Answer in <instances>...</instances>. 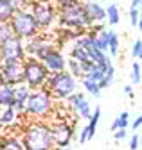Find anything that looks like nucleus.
Here are the masks:
<instances>
[{
    "mask_svg": "<svg viewBox=\"0 0 142 150\" xmlns=\"http://www.w3.org/2000/svg\"><path fill=\"white\" fill-rule=\"evenodd\" d=\"M27 57L25 55V47H24V40L20 38H9L6 43L0 45V63L6 61H24Z\"/></svg>",
    "mask_w": 142,
    "mask_h": 150,
    "instance_id": "9d476101",
    "label": "nucleus"
},
{
    "mask_svg": "<svg viewBox=\"0 0 142 150\" xmlns=\"http://www.w3.org/2000/svg\"><path fill=\"white\" fill-rule=\"evenodd\" d=\"M124 93L130 97V98H133L135 97V93H133V86L131 84H128V86H124Z\"/></svg>",
    "mask_w": 142,
    "mask_h": 150,
    "instance_id": "4c0bfd02",
    "label": "nucleus"
},
{
    "mask_svg": "<svg viewBox=\"0 0 142 150\" xmlns=\"http://www.w3.org/2000/svg\"><path fill=\"white\" fill-rule=\"evenodd\" d=\"M14 100V86L4 84L0 86V105H11Z\"/></svg>",
    "mask_w": 142,
    "mask_h": 150,
    "instance_id": "a211bd4d",
    "label": "nucleus"
},
{
    "mask_svg": "<svg viewBox=\"0 0 142 150\" xmlns=\"http://www.w3.org/2000/svg\"><path fill=\"white\" fill-rule=\"evenodd\" d=\"M9 38H13V30L9 27V22L7 23L6 22H0V45L6 43Z\"/></svg>",
    "mask_w": 142,
    "mask_h": 150,
    "instance_id": "c85d7f7f",
    "label": "nucleus"
},
{
    "mask_svg": "<svg viewBox=\"0 0 142 150\" xmlns=\"http://www.w3.org/2000/svg\"><path fill=\"white\" fill-rule=\"evenodd\" d=\"M83 7H85V13L88 16L92 25H97V23H103L106 20V11L101 4L94 2V0H85L83 2Z\"/></svg>",
    "mask_w": 142,
    "mask_h": 150,
    "instance_id": "4468645a",
    "label": "nucleus"
},
{
    "mask_svg": "<svg viewBox=\"0 0 142 150\" xmlns=\"http://www.w3.org/2000/svg\"><path fill=\"white\" fill-rule=\"evenodd\" d=\"M130 125V115L128 111H122L120 115L115 118V122L112 123V130H117V129H126Z\"/></svg>",
    "mask_w": 142,
    "mask_h": 150,
    "instance_id": "a878e982",
    "label": "nucleus"
},
{
    "mask_svg": "<svg viewBox=\"0 0 142 150\" xmlns=\"http://www.w3.org/2000/svg\"><path fill=\"white\" fill-rule=\"evenodd\" d=\"M22 64H24V84L29 89L43 88L47 82V77H49V71L43 66V63L34 57H25L22 61Z\"/></svg>",
    "mask_w": 142,
    "mask_h": 150,
    "instance_id": "0eeeda50",
    "label": "nucleus"
},
{
    "mask_svg": "<svg viewBox=\"0 0 142 150\" xmlns=\"http://www.w3.org/2000/svg\"><path fill=\"white\" fill-rule=\"evenodd\" d=\"M130 22H131L133 27H140V13H138V9L130 7Z\"/></svg>",
    "mask_w": 142,
    "mask_h": 150,
    "instance_id": "2f4dec72",
    "label": "nucleus"
},
{
    "mask_svg": "<svg viewBox=\"0 0 142 150\" xmlns=\"http://www.w3.org/2000/svg\"><path fill=\"white\" fill-rule=\"evenodd\" d=\"M94 41H95V48L101 52L108 50V30L103 29L99 32H94Z\"/></svg>",
    "mask_w": 142,
    "mask_h": 150,
    "instance_id": "aec40b11",
    "label": "nucleus"
},
{
    "mask_svg": "<svg viewBox=\"0 0 142 150\" xmlns=\"http://www.w3.org/2000/svg\"><path fill=\"white\" fill-rule=\"evenodd\" d=\"M126 136H128L126 129H117V130H113V139L115 141H120V139H124Z\"/></svg>",
    "mask_w": 142,
    "mask_h": 150,
    "instance_id": "f704fd0d",
    "label": "nucleus"
},
{
    "mask_svg": "<svg viewBox=\"0 0 142 150\" xmlns=\"http://www.w3.org/2000/svg\"><path fill=\"white\" fill-rule=\"evenodd\" d=\"M24 47H25V55L27 57H34V59H40V61L52 48H56L52 38L49 34H45V32H38L36 36H32L31 40L24 41Z\"/></svg>",
    "mask_w": 142,
    "mask_h": 150,
    "instance_id": "6e6552de",
    "label": "nucleus"
},
{
    "mask_svg": "<svg viewBox=\"0 0 142 150\" xmlns=\"http://www.w3.org/2000/svg\"><path fill=\"white\" fill-rule=\"evenodd\" d=\"M58 150H72V148H68V146H67V148H58Z\"/></svg>",
    "mask_w": 142,
    "mask_h": 150,
    "instance_id": "ea45409f",
    "label": "nucleus"
},
{
    "mask_svg": "<svg viewBox=\"0 0 142 150\" xmlns=\"http://www.w3.org/2000/svg\"><path fill=\"white\" fill-rule=\"evenodd\" d=\"M49 89V93L52 95L54 100H67L72 93H76L77 89V79L72 77L67 70L63 71H56V73H49L45 86Z\"/></svg>",
    "mask_w": 142,
    "mask_h": 150,
    "instance_id": "20e7f679",
    "label": "nucleus"
},
{
    "mask_svg": "<svg viewBox=\"0 0 142 150\" xmlns=\"http://www.w3.org/2000/svg\"><path fill=\"white\" fill-rule=\"evenodd\" d=\"M138 145H140V134L135 132V134L131 136V139H130V150H137Z\"/></svg>",
    "mask_w": 142,
    "mask_h": 150,
    "instance_id": "72a5a7b5",
    "label": "nucleus"
},
{
    "mask_svg": "<svg viewBox=\"0 0 142 150\" xmlns=\"http://www.w3.org/2000/svg\"><path fill=\"white\" fill-rule=\"evenodd\" d=\"M119 47H120V41H119V36L115 30H108V52L113 55H119Z\"/></svg>",
    "mask_w": 142,
    "mask_h": 150,
    "instance_id": "5701e85b",
    "label": "nucleus"
},
{
    "mask_svg": "<svg viewBox=\"0 0 142 150\" xmlns=\"http://www.w3.org/2000/svg\"><path fill=\"white\" fill-rule=\"evenodd\" d=\"M31 91H32V89H29L24 82L14 86V100H13L11 107L16 111V115H24V111H25V102H27V98H29V95H31Z\"/></svg>",
    "mask_w": 142,
    "mask_h": 150,
    "instance_id": "2eb2a0df",
    "label": "nucleus"
},
{
    "mask_svg": "<svg viewBox=\"0 0 142 150\" xmlns=\"http://www.w3.org/2000/svg\"><path fill=\"white\" fill-rule=\"evenodd\" d=\"M16 11L11 7V4L7 2V0H0V22H9L11 18H13V14H14Z\"/></svg>",
    "mask_w": 142,
    "mask_h": 150,
    "instance_id": "412c9836",
    "label": "nucleus"
},
{
    "mask_svg": "<svg viewBox=\"0 0 142 150\" xmlns=\"http://www.w3.org/2000/svg\"><path fill=\"white\" fill-rule=\"evenodd\" d=\"M68 57H70V59H74V61H77V63H86V61H90V59H88L86 50H83V48H76V47L70 48Z\"/></svg>",
    "mask_w": 142,
    "mask_h": 150,
    "instance_id": "cd10ccee",
    "label": "nucleus"
},
{
    "mask_svg": "<svg viewBox=\"0 0 142 150\" xmlns=\"http://www.w3.org/2000/svg\"><path fill=\"white\" fill-rule=\"evenodd\" d=\"M16 111L11 107V105H0V125L4 127H9L16 122Z\"/></svg>",
    "mask_w": 142,
    "mask_h": 150,
    "instance_id": "dca6fc26",
    "label": "nucleus"
},
{
    "mask_svg": "<svg viewBox=\"0 0 142 150\" xmlns=\"http://www.w3.org/2000/svg\"><path fill=\"white\" fill-rule=\"evenodd\" d=\"M6 84V81H4V77H2V75H0V86H4Z\"/></svg>",
    "mask_w": 142,
    "mask_h": 150,
    "instance_id": "58836bf2",
    "label": "nucleus"
},
{
    "mask_svg": "<svg viewBox=\"0 0 142 150\" xmlns=\"http://www.w3.org/2000/svg\"><path fill=\"white\" fill-rule=\"evenodd\" d=\"M67 102H68L70 109L74 111V115L79 120H88V118H90V115H92V105H90V102L86 100L85 93H77V91L72 93V95L67 98Z\"/></svg>",
    "mask_w": 142,
    "mask_h": 150,
    "instance_id": "f8f14e48",
    "label": "nucleus"
},
{
    "mask_svg": "<svg viewBox=\"0 0 142 150\" xmlns=\"http://www.w3.org/2000/svg\"><path fill=\"white\" fill-rule=\"evenodd\" d=\"M56 4V7H61V6H67V4H72V2H85V0H52Z\"/></svg>",
    "mask_w": 142,
    "mask_h": 150,
    "instance_id": "c9c22d12",
    "label": "nucleus"
},
{
    "mask_svg": "<svg viewBox=\"0 0 142 150\" xmlns=\"http://www.w3.org/2000/svg\"><path fill=\"white\" fill-rule=\"evenodd\" d=\"M88 139H90V136H88V129H86V125L79 130V136H77V141H79V145H85Z\"/></svg>",
    "mask_w": 142,
    "mask_h": 150,
    "instance_id": "473e14b6",
    "label": "nucleus"
},
{
    "mask_svg": "<svg viewBox=\"0 0 142 150\" xmlns=\"http://www.w3.org/2000/svg\"><path fill=\"white\" fill-rule=\"evenodd\" d=\"M79 82H81V86L85 88V91H86V93H90L92 97H95V98H99V97H101V89H99L97 82L88 81V79H81Z\"/></svg>",
    "mask_w": 142,
    "mask_h": 150,
    "instance_id": "b1692460",
    "label": "nucleus"
},
{
    "mask_svg": "<svg viewBox=\"0 0 142 150\" xmlns=\"http://www.w3.org/2000/svg\"><path fill=\"white\" fill-rule=\"evenodd\" d=\"M54 104L56 100L52 98V95L49 93L47 88H40V89H32L31 95L25 102V111L24 115L29 118H36V120H45L52 115L54 111Z\"/></svg>",
    "mask_w": 142,
    "mask_h": 150,
    "instance_id": "7ed1b4c3",
    "label": "nucleus"
},
{
    "mask_svg": "<svg viewBox=\"0 0 142 150\" xmlns=\"http://www.w3.org/2000/svg\"><path fill=\"white\" fill-rule=\"evenodd\" d=\"M140 68H142L140 61H133V64H131V75H130L131 86H138L140 81H142V71H140Z\"/></svg>",
    "mask_w": 142,
    "mask_h": 150,
    "instance_id": "bb28decb",
    "label": "nucleus"
},
{
    "mask_svg": "<svg viewBox=\"0 0 142 150\" xmlns=\"http://www.w3.org/2000/svg\"><path fill=\"white\" fill-rule=\"evenodd\" d=\"M131 55H133V59H135V61H140V55H142V41H140V40H137V41L133 43Z\"/></svg>",
    "mask_w": 142,
    "mask_h": 150,
    "instance_id": "7c9ffc66",
    "label": "nucleus"
},
{
    "mask_svg": "<svg viewBox=\"0 0 142 150\" xmlns=\"http://www.w3.org/2000/svg\"><path fill=\"white\" fill-rule=\"evenodd\" d=\"M0 150H25L22 139L16 136H4L0 139Z\"/></svg>",
    "mask_w": 142,
    "mask_h": 150,
    "instance_id": "f3484780",
    "label": "nucleus"
},
{
    "mask_svg": "<svg viewBox=\"0 0 142 150\" xmlns=\"http://www.w3.org/2000/svg\"><path fill=\"white\" fill-rule=\"evenodd\" d=\"M29 13L32 14L40 30H49L58 20V7L52 0H31Z\"/></svg>",
    "mask_w": 142,
    "mask_h": 150,
    "instance_id": "39448f33",
    "label": "nucleus"
},
{
    "mask_svg": "<svg viewBox=\"0 0 142 150\" xmlns=\"http://www.w3.org/2000/svg\"><path fill=\"white\" fill-rule=\"evenodd\" d=\"M60 27L63 29H72V30H88L92 27L90 20L85 13V7H83V2H72V4H67V6H61L58 7V20Z\"/></svg>",
    "mask_w": 142,
    "mask_h": 150,
    "instance_id": "f03ea898",
    "label": "nucleus"
},
{
    "mask_svg": "<svg viewBox=\"0 0 142 150\" xmlns=\"http://www.w3.org/2000/svg\"><path fill=\"white\" fill-rule=\"evenodd\" d=\"M43 66L47 68L49 73H56V71H63L67 68V57H65V54L56 47V48H52L45 57L42 59Z\"/></svg>",
    "mask_w": 142,
    "mask_h": 150,
    "instance_id": "ddd939ff",
    "label": "nucleus"
},
{
    "mask_svg": "<svg viewBox=\"0 0 142 150\" xmlns=\"http://www.w3.org/2000/svg\"><path fill=\"white\" fill-rule=\"evenodd\" d=\"M0 75L4 77L6 84L16 86L24 82V64L22 61H6L0 63Z\"/></svg>",
    "mask_w": 142,
    "mask_h": 150,
    "instance_id": "9b49d317",
    "label": "nucleus"
},
{
    "mask_svg": "<svg viewBox=\"0 0 142 150\" xmlns=\"http://www.w3.org/2000/svg\"><path fill=\"white\" fill-rule=\"evenodd\" d=\"M72 77H76V79H81L83 77V71H81V64L77 63V61H74V59H67V68H65Z\"/></svg>",
    "mask_w": 142,
    "mask_h": 150,
    "instance_id": "393cba45",
    "label": "nucleus"
},
{
    "mask_svg": "<svg viewBox=\"0 0 142 150\" xmlns=\"http://www.w3.org/2000/svg\"><path fill=\"white\" fill-rule=\"evenodd\" d=\"M99 118H101V107H99V105H95L94 115H90V118H88V123H86V129H88V136H90V139H94V136H95Z\"/></svg>",
    "mask_w": 142,
    "mask_h": 150,
    "instance_id": "6ab92c4d",
    "label": "nucleus"
},
{
    "mask_svg": "<svg viewBox=\"0 0 142 150\" xmlns=\"http://www.w3.org/2000/svg\"><path fill=\"white\" fill-rule=\"evenodd\" d=\"M49 130H50V138L54 143V148H67L74 139V123L67 122V120H54L52 123H49Z\"/></svg>",
    "mask_w": 142,
    "mask_h": 150,
    "instance_id": "1a4fd4ad",
    "label": "nucleus"
},
{
    "mask_svg": "<svg viewBox=\"0 0 142 150\" xmlns=\"http://www.w3.org/2000/svg\"><path fill=\"white\" fill-rule=\"evenodd\" d=\"M9 27L13 30V36L20 38V40H24V41L31 40L32 36H36L38 32H42L38 29L36 22H34L32 14L29 13V9H25V11H16L13 14V18L9 20Z\"/></svg>",
    "mask_w": 142,
    "mask_h": 150,
    "instance_id": "423d86ee",
    "label": "nucleus"
},
{
    "mask_svg": "<svg viewBox=\"0 0 142 150\" xmlns=\"http://www.w3.org/2000/svg\"><path fill=\"white\" fill-rule=\"evenodd\" d=\"M140 125H142V116L138 115V116H137V118H135V120L131 122V129L135 130V132H138V129H140Z\"/></svg>",
    "mask_w": 142,
    "mask_h": 150,
    "instance_id": "e433bc0d",
    "label": "nucleus"
},
{
    "mask_svg": "<svg viewBox=\"0 0 142 150\" xmlns=\"http://www.w3.org/2000/svg\"><path fill=\"white\" fill-rule=\"evenodd\" d=\"M7 2L11 4V7L14 11H25V9H29V2H31V0H7Z\"/></svg>",
    "mask_w": 142,
    "mask_h": 150,
    "instance_id": "c756f323",
    "label": "nucleus"
},
{
    "mask_svg": "<svg viewBox=\"0 0 142 150\" xmlns=\"http://www.w3.org/2000/svg\"><path fill=\"white\" fill-rule=\"evenodd\" d=\"M104 11H106V20H108L110 25H117L120 22V11H119L117 4L108 6V9H104Z\"/></svg>",
    "mask_w": 142,
    "mask_h": 150,
    "instance_id": "4be33fe9",
    "label": "nucleus"
},
{
    "mask_svg": "<svg viewBox=\"0 0 142 150\" xmlns=\"http://www.w3.org/2000/svg\"><path fill=\"white\" fill-rule=\"evenodd\" d=\"M22 145L25 150H52L54 143L50 138L49 123L31 122L22 130Z\"/></svg>",
    "mask_w": 142,
    "mask_h": 150,
    "instance_id": "f257e3e1",
    "label": "nucleus"
}]
</instances>
